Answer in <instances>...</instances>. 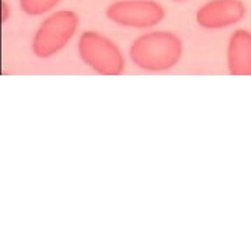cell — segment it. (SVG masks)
<instances>
[{"mask_svg": "<svg viewBox=\"0 0 251 251\" xmlns=\"http://www.w3.org/2000/svg\"><path fill=\"white\" fill-rule=\"evenodd\" d=\"M128 53L131 62L140 69L166 71L180 62L183 42L171 31H151L134 39Z\"/></svg>", "mask_w": 251, "mask_h": 251, "instance_id": "cell-1", "label": "cell"}, {"mask_svg": "<svg viewBox=\"0 0 251 251\" xmlns=\"http://www.w3.org/2000/svg\"><path fill=\"white\" fill-rule=\"evenodd\" d=\"M81 60L101 76H120L126 60L119 46L108 36L96 31H84L78 39Z\"/></svg>", "mask_w": 251, "mask_h": 251, "instance_id": "cell-2", "label": "cell"}, {"mask_svg": "<svg viewBox=\"0 0 251 251\" xmlns=\"http://www.w3.org/2000/svg\"><path fill=\"white\" fill-rule=\"evenodd\" d=\"M80 25V17L73 10H59L44 20L32 39L35 56H53L60 52L76 35Z\"/></svg>", "mask_w": 251, "mask_h": 251, "instance_id": "cell-3", "label": "cell"}, {"mask_svg": "<svg viewBox=\"0 0 251 251\" xmlns=\"http://www.w3.org/2000/svg\"><path fill=\"white\" fill-rule=\"evenodd\" d=\"M166 12L157 0H117L106 9V17L122 27L145 30L165 20Z\"/></svg>", "mask_w": 251, "mask_h": 251, "instance_id": "cell-4", "label": "cell"}, {"mask_svg": "<svg viewBox=\"0 0 251 251\" xmlns=\"http://www.w3.org/2000/svg\"><path fill=\"white\" fill-rule=\"evenodd\" d=\"M246 13L243 0H208L195 13V21L204 30L215 31L239 24Z\"/></svg>", "mask_w": 251, "mask_h": 251, "instance_id": "cell-5", "label": "cell"}, {"mask_svg": "<svg viewBox=\"0 0 251 251\" xmlns=\"http://www.w3.org/2000/svg\"><path fill=\"white\" fill-rule=\"evenodd\" d=\"M226 60L230 76L251 77V31L240 28L230 35Z\"/></svg>", "mask_w": 251, "mask_h": 251, "instance_id": "cell-6", "label": "cell"}, {"mask_svg": "<svg viewBox=\"0 0 251 251\" xmlns=\"http://www.w3.org/2000/svg\"><path fill=\"white\" fill-rule=\"evenodd\" d=\"M62 0H20V7L28 16H42L53 10Z\"/></svg>", "mask_w": 251, "mask_h": 251, "instance_id": "cell-7", "label": "cell"}, {"mask_svg": "<svg viewBox=\"0 0 251 251\" xmlns=\"http://www.w3.org/2000/svg\"><path fill=\"white\" fill-rule=\"evenodd\" d=\"M0 12H1V23H6L10 17V7L6 1L0 3Z\"/></svg>", "mask_w": 251, "mask_h": 251, "instance_id": "cell-8", "label": "cell"}, {"mask_svg": "<svg viewBox=\"0 0 251 251\" xmlns=\"http://www.w3.org/2000/svg\"><path fill=\"white\" fill-rule=\"evenodd\" d=\"M173 1H186V0H173Z\"/></svg>", "mask_w": 251, "mask_h": 251, "instance_id": "cell-9", "label": "cell"}]
</instances>
